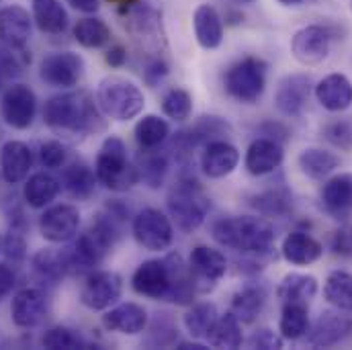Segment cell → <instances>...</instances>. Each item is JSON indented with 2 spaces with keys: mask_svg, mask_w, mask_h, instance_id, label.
Here are the masks:
<instances>
[{
  "mask_svg": "<svg viewBox=\"0 0 352 350\" xmlns=\"http://www.w3.org/2000/svg\"><path fill=\"white\" fill-rule=\"evenodd\" d=\"M0 248H2V238H0Z\"/></svg>",
  "mask_w": 352,
  "mask_h": 350,
  "instance_id": "obj_62",
  "label": "cell"
},
{
  "mask_svg": "<svg viewBox=\"0 0 352 350\" xmlns=\"http://www.w3.org/2000/svg\"><path fill=\"white\" fill-rule=\"evenodd\" d=\"M324 138L330 146L342 152H352V117L334 119L324 127Z\"/></svg>",
  "mask_w": 352,
  "mask_h": 350,
  "instance_id": "obj_47",
  "label": "cell"
},
{
  "mask_svg": "<svg viewBox=\"0 0 352 350\" xmlns=\"http://www.w3.org/2000/svg\"><path fill=\"white\" fill-rule=\"evenodd\" d=\"M35 25L50 35H60L68 29V12L60 0H31Z\"/></svg>",
  "mask_w": 352,
  "mask_h": 350,
  "instance_id": "obj_38",
  "label": "cell"
},
{
  "mask_svg": "<svg viewBox=\"0 0 352 350\" xmlns=\"http://www.w3.org/2000/svg\"><path fill=\"white\" fill-rule=\"evenodd\" d=\"M41 347L50 350H76L88 349L90 344L76 330L66 326H54L41 336Z\"/></svg>",
  "mask_w": 352,
  "mask_h": 350,
  "instance_id": "obj_46",
  "label": "cell"
},
{
  "mask_svg": "<svg viewBox=\"0 0 352 350\" xmlns=\"http://www.w3.org/2000/svg\"><path fill=\"white\" fill-rule=\"evenodd\" d=\"M104 62L111 66V68H123L125 62H127V50L121 45V43H115L107 50L104 54Z\"/></svg>",
  "mask_w": 352,
  "mask_h": 350,
  "instance_id": "obj_55",
  "label": "cell"
},
{
  "mask_svg": "<svg viewBox=\"0 0 352 350\" xmlns=\"http://www.w3.org/2000/svg\"><path fill=\"white\" fill-rule=\"evenodd\" d=\"M31 23L33 19L19 4L0 8V43L10 47H25L31 39Z\"/></svg>",
  "mask_w": 352,
  "mask_h": 350,
  "instance_id": "obj_28",
  "label": "cell"
},
{
  "mask_svg": "<svg viewBox=\"0 0 352 350\" xmlns=\"http://www.w3.org/2000/svg\"><path fill=\"white\" fill-rule=\"evenodd\" d=\"M219 318L217 305L211 301H203V303H195L182 318V324L186 328V332L195 338V340H205L207 334L211 332L215 320Z\"/></svg>",
  "mask_w": 352,
  "mask_h": 350,
  "instance_id": "obj_41",
  "label": "cell"
},
{
  "mask_svg": "<svg viewBox=\"0 0 352 350\" xmlns=\"http://www.w3.org/2000/svg\"><path fill=\"white\" fill-rule=\"evenodd\" d=\"M113 246L115 244L96 226H90V230L80 234L68 248H64L68 274H88L96 270V266H100Z\"/></svg>",
  "mask_w": 352,
  "mask_h": 350,
  "instance_id": "obj_10",
  "label": "cell"
},
{
  "mask_svg": "<svg viewBox=\"0 0 352 350\" xmlns=\"http://www.w3.org/2000/svg\"><path fill=\"white\" fill-rule=\"evenodd\" d=\"M280 320L278 332L285 340H301L305 338L311 322H309V305L307 303H280Z\"/></svg>",
  "mask_w": 352,
  "mask_h": 350,
  "instance_id": "obj_37",
  "label": "cell"
},
{
  "mask_svg": "<svg viewBox=\"0 0 352 350\" xmlns=\"http://www.w3.org/2000/svg\"><path fill=\"white\" fill-rule=\"evenodd\" d=\"M280 254L289 264L295 266H309L318 263L324 254L322 242H318L309 232L303 230H293L291 234L285 236L280 244Z\"/></svg>",
  "mask_w": 352,
  "mask_h": 350,
  "instance_id": "obj_27",
  "label": "cell"
},
{
  "mask_svg": "<svg viewBox=\"0 0 352 350\" xmlns=\"http://www.w3.org/2000/svg\"><path fill=\"white\" fill-rule=\"evenodd\" d=\"M211 238L242 256L274 259L276 234L272 223L258 215H230L219 217L211 223Z\"/></svg>",
  "mask_w": 352,
  "mask_h": 350,
  "instance_id": "obj_3",
  "label": "cell"
},
{
  "mask_svg": "<svg viewBox=\"0 0 352 350\" xmlns=\"http://www.w3.org/2000/svg\"><path fill=\"white\" fill-rule=\"evenodd\" d=\"M240 164V152L228 140L209 142L201 154V171L209 178H226Z\"/></svg>",
  "mask_w": 352,
  "mask_h": 350,
  "instance_id": "obj_22",
  "label": "cell"
},
{
  "mask_svg": "<svg viewBox=\"0 0 352 350\" xmlns=\"http://www.w3.org/2000/svg\"><path fill=\"white\" fill-rule=\"evenodd\" d=\"M351 10H352V0H351Z\"/></svg>",
  "mask_w": 352,
  "mask_h": 350,
  "instance_id": "obj_63",
  "label": "cell"
},
{
  "mask_svg": "<svg viewBox=\"0 0 352 350\" xmlns=\"http://www.w3.org/2000/svg\"><path fill=\"white\" fill-rule=\"evenodd\" d=\"M314 92V80L307 74L285 76L274 92V107L285 117H301Z\"/></svg>",
  "mask_w": 352,
  "mask_h": 350,
  "instance_id": "obj_17",
  "label": "cell"
},
{
  "mask_svg": "<svg viewBox=\"0 0 352 350\" xmlns=\"http://www.w3.org/2000/svg\"><path fill=\"white\" fill-rule=\"evenodd\" d=\"M170 74V66L166 62L164 56H152V58H146V64H144V83L146 87L158 88Z\"/></svg>",
  "mask_w": 352,
  "mask_h": 350,
  "instance_id": "obj_49",
  "label": "cell"
},
{
  "mask_svg": "<svg viewBox=\"0 0 352 350\" xmlns=\"http://www.w3.org/2000/svg\"><path fill=\"white\" fill-rule=\"evenodd\" d=\"M131 234L144 250L166 252L175 242V223L164 211L156 207H146L133 217Z\"/></svg>",
  "mask_w": 352,
  "mask_h": 350,
  "instance_id": "obj_11",
  "label": "cell"
},
{
  "mask_svg": "<svg viewBox=\"0 0 352 350\" xmlns=\"http://www.w3.org/2000/svg\"><path fill=\"white\" fill-rule=\"evenodd\" d=\"M68 4L80 12H96L98 10V0H68Z\"/></svg>",
  "mask_w": 352,
  "mask_h": 350,
  "instance_id": "obj_56",
  "label": "cell"
},
{
  "mask_svg": "<svg viewBox=\"0 0 352 350\" xmlns=\"http://www.w3.org/2000/svg\"><path fill=\"white\" fill-rule=\"evenodd\" d=\"M248 349H261V350H278L283 349L285 344V338L276 332H272L270 328H261L256 330L246 342H244Z\"/></svg>",
  "mask_w": 352,
  "mask_h": 350,
  "instance_id": "obj_51",
  "label": "cell"
},
{
  "mask_svg": "<svg viewBox=\"0 0 352 350\" xmlns=\"http://www.w3.org/2000/svg\"><path fill=\"white\" fill-rule=\"evenodd\" d=\"M314 94L326 111L342 113L352 107V80L340 72L328 74L314 87Z\"/></svg>",
  "mask_w": 352,
  "mask_h": 350,
  "instance_id": "obj_26",
  "label": "cell"
},
{
  "mask_svg": "<svg viewBox=\"0 0 352 350\" xmlns=\"http://www.w3.org/2000/svg\"><path fill=\"white\" fill-rule=\"evenodd\" d=\"M305 2H311V0H278V4H283V6H301Z\"/></svg>",
  "mask_w": 352,
  "mask_h": 350,
  "instance_id": "obj_59",
  "label": "cell"
},
{
  "mask_svg": "<svg viewBox=\"0 0 352 350\" xmlns=\"http://www.w3.org/2000/svg\"><path fill=\"white\" fill-rule=\"evenodd\" d=\"M109 2H111V4H115V6H117V8H119L123 14H125V12L131 8V6H135L140 0H109Z\"/></svg>",
  "mask_w": 352,
  "mask_h": 350,
  "instance_id": "obj_58",
  "label": "cell"
},
{
  "mask_svg": "<svg viewBox=\"0 0 352 350\" xmlns=\"http://www.w3.org/2000/svg\"><path fill=\"white\" fill-rule=\"evenodd\" d=\"M146 332L148 336L144 338V347H150V349H170L178 342V326L173 314L168 311L154 314L152 322H148Z\"/></svg>",
  "mask_w": 352,
  "mask_h": 350,
  "instance_id": "obj_40",
  "label": "cell"
},
{
  "mask_svg": "<svg viewBox=\"0 0 352 350\" xmlns=\"http://www.w3.org/2000/svg\"><path fill=\"white\" fill-rule=\"evenodd\" d=\"M352 311L326 309L305 334V344L311 349H330L346 340L352 332Z\"/></svg>",
  "mask_w": 352,
  "mask_h": 350,
  "instance_id": "obj_14",
  "label": "cell"
},
{
  "mask_svg": "<svg viewBox=\"0 0 352 350\" xmlns=\"http://www.w3.org/2000/svg\"><path fill=\"white\" fill-rule=\"evenodd\" d=\"M268 301V287L266 283L250 276V281H246L232 297V305L230 311L242 322V324H254L258 320V316L264 311Z\"/></svg>",
  "mask_w": 352,
  "mask_h": 350,
  "instance_id": "obj_20",
  "label": "cell"
},
{
  "mask_svg": "<svg viewBox=\"0 0 352 350\" xmlns=\"http://www.w3.org/2000/svg\"><path fill=\"white\" fill-rule=\"evenodd\" d=\"M37 113V96L27 85H10L0 100V115L12 129L31 127Z\"/></svg>",
  "mask_w": 352,
  "mask_h": 350,
  "instance_id": "obj_16",
  "label": "cell"
},
{
  "mask_svg": "<svg viewBox=\"0 0 352 350\" xmlns=\"http://www.w3.org/2000/svg\"><path fill=\"white\" fill-rule=\"evenodd\" d=\"M133 135H135V142H138L140 150H158L168 142L170 125L160 115L150 113V115H144L135 123Z\"/></svg>",
  "mask_w": 352,
  "mask_h": 350,
  "instance_id": "obj_36",
  "label": "cell"
},
{
  "mask_svg": "<svg viewBox=\"0 0 352 350\" xmlns=\"http://www.w3.org/2000/svg\"><path fill=\"white\" fill-rule=\"evenodd\" d=\"M85 60L74 52H56L41 60L39 78L54 88H72L82 80Z\"/></svg>",
  "mask_w": 352,
  "mask_h": 350,
  "instance_id": "obj_15",
  "label": "cell"
},
{
  "mask_svg": "<svg viewBox=\"0 0 352 350\" xmlns=\"http://www.w3.org/2000/svg\"><path fill=\"white\" fill-rule=\"evenodd\" d=\"M188 272L192 278V285L199 295L211 293L217 283L228 272V259L221 250H215L211 246H195L188 256Z\"/></svg>",
  "mask_w": 352,
  "mask_h": 350,
  "instance_id": "obj_12",
  "label": "cell"
},
{
  "mask_svg": "<svg viewBox=\"0 0 352 350\" xmlns=\"http://www.w3.org/2000/svg\"><path fill=\"white\" fill-rule=\"evenodd\" d=\"M74 39L88 50L102 47L111 41V29L109 25L98 17H87L80 19L74 27Z\"/></svg>",
  "mask_w": 352,
  "mask_h": 350,
  "instance_id": "obj_44",
  "label": "cell"
},
{
  "mask_svg": "<svg viewBox=\"0 0 352 350\" xmlns=\"http://www.w3.org/2000/svg\"><path fill=\"white\" fill-rule=\"evenodd\" d=\"M94 175H96L98 184H102L104 188L115 190V193L129 190L131 186H135L140 182L138 166L131 164V160L127 156V146L117 135H109L102 142L100 152L96 156Z\"/></svg>",
  "mask_w": 352,
  "mask_h": 350,
  "instance_id": "obj_6",
  "label": "cell"
},
{
  "mask_svg": "<svg viewBox=\"0 0 352 350\" xmlns=\"http://www.w3.org/2000/svg\"><path fill=\"white\" fill-rule=\"evenodd\" d=\"M12 322L19 328H35L47 314V299L41 289H21L10 305Z\"/></svg>",
  "mask_w": 352,
  "mask_h": 350,
  "instance_id": "obj_25",
  "label": "cell"
},
{
  "mask_svg": "<svg viewBox=\"0 0 352 350\" xmlns=\"http://www.w3.org/2000/svg\"><path fill=\"white\" fill-rule=\"evenodd\" d=\"M135 166H138V173H140V180L148 188L158 190L168 178V173L173 168V158H170V154H168V150L164 146L158 148V150H142Z\"/></svg>",
  "mask_w": 352,
  "mask_h": 350,
  "instance_id": "obj_31",
  "label": "cell"
},
{
  "mask_svg": "<svg viewBox=\"0 0 352 350\" xmlns=\"http://www.w3.org/2000/svg\"><path fill=\"white\" fill-rule=\"evenodd\" d=\"M80 228V211L74 205L62 203L43 211L39 217V232L47 242L62 244L76 236Z\"/></svg>",
  "mask_w": 352,
  "mask_h": 350,
  "instance_id": "obj_18",
  "label": "cell"
},
{
  "mask_svg": "<svg viewBox=\"0 0 352 350\" xmlns=\"http://www.w3.org/2000/svg\"><path fill=\"white\" fill-rule=\"evenodd\" d=\"M162 111L173 121H186L192 113V94L182 87L168 88L162 96Z\"/></svg>",
  "mask_w": 352,
  "mask_h": 350,
  "instance_id": "obj_45",
  "label": "cell"
},
{
  "mask_svg": "<svg viewBox=\"0 0 352 350\" xmlns=\"http://www.w3.org/2000/svg\"><path fill=\"white\" fill-rule=\"evenodd\" d=\"M43 121L64 140H80L92 131L104 129L102 111L85 90L52 96L43 107Z\"/></svg>",
  "mask_w": 352,
  "mask_h": 350,
  "instance_id": "obj_2",
  "label": "cell"
},
{
  "mask_svg": "<svg viewBox=\"0 0 352 350\" xmlns=\"http://www.w3.org/2000/svg\"><path fill=\"white\" fill-rule=\"evenodd\" d=\"M297 166L303 176L311 180H324L340 166V158L324 148H305L297 158Z\"/></svg>",
  "mask_w": 352,
  "mask_h": 350,
  "instance_id": "obj_33",
  "label": "cell"
},
{
  "mask_svg": "<svg viewBox=\"0 0 352 350\" xmlns=\"http://www.w3.org/2000/svg\"><path fill=\"white\" fill-rule=\"evenodd\" d=\"M31 268H33V274L43 285H50V287L62 283V278L68 274L64 250H56V248H43L35 252L31 259Z\"/></svg>",
  "mask_w": 352,
  "mask_h": 350,
  "instance_id": "obj_35",
  "label": "cell"
},
{
  "mask_svg": "<svg viewBox=\"0 0 352 350\" xmlns=\"http://www.w3.org/2000/svg\"><path fill=\"white\" fill-rule=\"evenodd\" d=\"M268 64L258 56H246L223 74V88L240 105H256L266 90Z\"/></svg>",
  "mask_w": 352,
  "mask_h": 350,
  "instance_id": "obj_7",
  "label": "cell"
},
{
  "mask_svg": "<svg viewBox=\"0 0 352 350\" xmlns=\"http://www.w3.org/2000/svg\"><path fill=\"white\" fill-rule=\"evenodd\" d=\"M330 248L336 256L340 259H352V226L351 223H344L342 228H338L334 234H332V240H330Z\"/></svg>",
  "mask_w": 352,
  "mask_h": 350,
  "instance_id": "obj_52",
  "label": "cell"
},
{
  "mask_svg": "<svg viewBox=\"0 0 352 350\" xmlns=\"http://www.w3.org/2000/svg\"><path fill=\"white\" fill-rule=\"evenodd\" d=\"M127 25L138 41V45L146 52L148 58L152 56H164L166 50V29H164V17L158 6L152 2L140 0L135 6H131L127 12Z\"/></svg>",
  "mask_w": 352,
  "mask_h": 350,
  "instance_id": "obj_8",
  "label": "cell"
},
{
  "mask_svg": "<svg viewBox=\"0 0 352 350\" xmlns=\"http://www.w3.org/2000/svg\"><path fill=\"white\" fill-rule=\"evenodd\" d=\"M123 278L113 270H92L88 272L82 289L80 301L92 311H104L121 299Z\"/></svg>",
  "mask_w": 352,
  "mask_h": 350,
  "instance_id": "obj_13",
  "label": "cell"
},
{
  "mask_svg": "<svg viewBox=\"0 0 352 350\" xmlns=\"http://www.w3.org/2000/svg\"><path fill=\"white\" fill-rule=\"evenodd\" d=\"M96 175H94V171L87 166V164H82V162H76V164H70L66 171H64V175H62V184H64V188L70 193V197H74V199H80V201H85L88 199L92 193H94V188H96Z\"/></svg>",
  "mask_w": 352,
  "mask_h": 350,
  "instance_id": "obj_43",
  "label": "cell"
},
{
  "mask_svg": "<svg viewBox=\"0 0 352 350\" xmlns=\"http://www.w3.org/2000/svg\"><path fill=\"white\" fill-rule=\"evenodd\" d=\"M338 39H342V31L336 25H307L293 35L291 54L303 66H318L330 56Z\"/></svg>",
  "mask_w": 352,
  "mask_h": 350,
  "instance_id": "obj_9",
  "label": "cell"
},
{
  "mask_svg": "<svg viewBox=\"0 0 352 350\" xmlns=\"http://www.w3.org/2000/svg\"><path fill=\"white\" fill-rule=\"evenodd\" d=\"M66 158H68V150L62 142L52 140V142L41 144L39 148V162L43 168H60L64 166Z\"/></svg>",
  "mask_w": 352,
  "mask_h": 350,
  "instance_id": "obj_50",
  "label": "cell"
},
{
  "mask_svg": "<svg viewBox=\"0 0 352 350\" xmlns=\"http://www.w3.org/2000/svg\"><path fill=\"white\" fill-rule=\"evenodd\" d=\"M205 340L213 349H240L244 344L242 322L232 311L219 314V318L215 320V324Z\"/></svg>",
  "mask_w": 352,
  "mask_h": 350,
  "instance_id": "obj_34",
  "label": "cell"
},
{
  "mask_svg": "<svg viewBox=\"0 0 352 350\" xmlns=\"http://www.w3.org/2000/svg\"><path fill=\"white\" fill-rule=\"evenodd\" d=\"M232 2H236V4H240V6H250V4H254L256 0H232Z\"/></svg>",
  "mask_w": 352,
  "mask_h": 350,
  "instance_id": "obj_60",
  "label": "cell"
},
{
  "mask_svg": "<svg viewBox=\"0 0 352 350\" xmlns=\"http://www.w3.org/2000/svg\"><path fill=\"white\" fill-rule=\"evenodd\" d=\"M318 295V278L307 272H289L276 287V299L280 303H311Z\"/></svg>",
  "mask_w": 352,
  "mask_h": 350,
  "instance_id": "obj_32",
  "label": "cell"
},
{
  "mask_svg": "<svg viewBox=\"0 0 352 350\" xmlns=\"http://www.w3.org/2000/svg\"><path fill=\"white\" fill-rule=\"evenodd\" d=\"M256 138H266V140H274V142H278V144H285V142H289V138H291V131H289V127L285 125V123H280V121H274V119H268V121H264L258 125V129H256Z\"/></svg>",
  "mask_w": 352,
  "mask_h": 350,
  "instance_id": "obj_53",
  "label": "cell"
},
{
  "mask_svg": "<svg viewBox=\"0 0 352 350\" xmlns=\"http://www.w3.org/2000/svg\"><path fill=\"white\" fill-rule=\"evenodd\" d=\"M285 160L283 144L266 138H256L244 156V166L252 176H268L276 173Z\"/></svg>",
  "mask_w": 352,
  "mask_h": 350,
  "instance_id": "obj_23",
  "label": "cell"
},
{
  "mask_svg": "<svg viewBox=\"0 0 352 350\" xmlns=\"http://www.w3.org/2000/svg\"><path fill=\"white\" fill-rule=\"evenodd\" d=\"M131 289L152 301H168L175 305H190L199 295L188 264L178 252H170L164 259L144 261L131 276Z\"/></svg>",
  "mask_w": 352,
  "mask_h": 350,
  "instance_id": "obj_1",
  "label": "cell"
},
{
  "mask_svg": "<svg viewBox=\"0 0 352 350\" xmlns=\"http://www.w3.org/2000/svg\"><path fill=\"white\" fill-rule=\"evenodd\" d=\"M176 349L178 350H205V349H209V344H205V342H201V340H192V342H186V340H182V342H176Z\"/></svg>",
  "mask_w": 352,
  "mask_h": 350,
  "instance_id": "obj_57",
  "label": "cell"
},
{
  "mask_svg": "<svg viewBox=\"0 0 352 350\" xmlns=\"http://www.w3.org/2000/svg\"><path fill=\"white\" fill-rule=\"evenodd\" d=\"M195 39L203 50H217L223 43V19L211 4L197 6L192 14Z\"/></svg>",
  "mask_w": 352,
  "mask_h": 350,
  "instance_id": "obj_30",
  "label": "cell"
},
{
  "mask_svg": "<svg viewBox=\"0 0 352 350\" xmlns=\"http://www.w3.org/2000/svg\"><path fill=\"white\" fill-rule=\"evenodd\" d=\"M96 105L109 119L125 123L142 115L146 96L133 80L125 76H107L96 88Z\"/></svg>",
  "mask_w": 352,
  "mask_h": 350,
  "instance_id": "obj_5",
  "label": "cell"
},
{
  "mask_svg": "<svg viewBox=\"0 0 352 350\" xmlns=\"http://www.w3.org/2000/svg\"><path fill=\"white\" fill-rule=\"evenodd\" d=\"M320 203L332 219L349 221L352 217V173L330 176L320 190Z\"/></svg>",
  "mask_w": 352,
  "mask_h": 350,
  "instance_id": "obj_19",
  "label": "cell"
},
{
  "mask_svg": "<svg viewBox=\"0 0 352 350\" xmlns=\"http://www.w3.org/2000/svg\"><path fill=\"white\" fill-rule=\"evenodd\" d=\"M4 256L10 263H23L27 256V240H25V226H10L4 242H2Z\"/></svg>",
  "mask_w": 352,
  "mask_h": 350,
  "instance_id": "obj_48",
  "label": "cell"
},
{
  "mask_svg": "<svg viewBox=\"0 0 352 350\" xmlns=\"http://www.w3.org/2000/svg\"><path fill=\"white\" fill-rule=\"evenodd\" d=\"M326 301L336 307L352 311V274L346 270H332L324 283Z\"/></svg>",
  "mask_w": 352,
  "mask_h": 350,
  "instance_id": "obj_42",
  "label": "cell"
},
{
  "mask_svg": "<svg viewBox=\"0 0 352 350\" xmlns=\"http://www.w3.org/2000/svg\"><path fill=\"white\" fill-rule=\"evenodd\" d=\"M148 322H150V318H148L146 307L138 305L133 301L119 303L102 316V326L107 330L119 332L125 336H138V334L146 332Z\"/></svg>",
  "mask_w": 352,
  "mask_h": 350,
  "instance_id": "obj_24",
  "label": "cell"
},
{
  "mask_svg": "<svg viewBox=\"0 0 352 350\" xmlns=\"http://www.w3.org/2000/svg\"><path fill=\"white\" fill-rule=\"evenodd\" d=\"M14 285H16L14 270L8 264L0 263V303H2V299H6L12 293Z\"/></svg>",
  "mask_w": 352,
  "mask_h": 350,
  "instance_id": "obj_54",
  "label": "cell"
},
{
  "mask_svg": "<svg viewBox=\"0 0 352 350\" xmlns=\"http://www.w3.org/2000/svg\"><path fill=\"white\" fill-rule=\"evenodd\" d=\"M33 166V152L23 142H6L0 150V175L8 184L23 182Z\"/></svg>",
  "mask_w": 352,
  "mask_h": 350,
  "instance_id": "obj_29",
  "label": "cell"
},
{
  "mask_svg": "<svg viewBox=\"0 0 352 350\" xmlns=\"http://www.w3.org/2000/svg\"><path fill=\"white\" fill-rule=\"evenodd\" d=\"M60 188H62V184L58 178H54L47 173H37V175L29 176V180L25 182L23 197L29 207L43 209L58 197Z\"/></svg>",
  "mask_w": 352,
  "mask_h": 350,
  "instance_id": "obj_39",
  "label": "cell"
},
{
  "mask_svg": "<svg viewBox=\"0 0 352 350\" xmlns=\"http://www.w3.org/2000/svg\"><path fill=\"white\" fill-rule=\"evenodd\" d=\"M248 205L266 219H283L293 213V193L285 186V182L263 188L261 193H252L248 197Z\"/></svg>",
  "mask_w": 352,
  "mask_h": 350,
  "instance_id": "obj_21",
  "label": "cell"
},
{
  "mask_svg": "<svg viewBox=\"0 0 352 350\" xmlns=\"http://www.w3.org/2000/svg\"><path fill=\"white\" fill-rule=\"evenodd\" d=\"M4 80H6V74L2 72V68H0V90H2V85H4Z\"/></svg>",
  "mask_w": 352,
  "mask_h": 350,
  "instance_id": "obj_61",
  "label": "cell"
},
{
  "mask_svg": "<svg viewBox=\"0 0 352 350\" xmlns=\"http://www.w3.org/2000/svg\"><path fill=\"white\" fill-rule=\"evenodd\" d=\"M192 168L195 166L178 168V176L166 199L168 215L176 230L182 234L197 232L205 223L207 215L211 213V199L205 195Z\"/></svg>",
  "mask_w": 352,
  "mask_h": 350,
  "instance_id": "obj_4",
  "label": "cell"
}]
</instances>
